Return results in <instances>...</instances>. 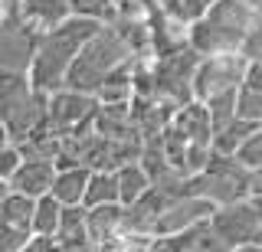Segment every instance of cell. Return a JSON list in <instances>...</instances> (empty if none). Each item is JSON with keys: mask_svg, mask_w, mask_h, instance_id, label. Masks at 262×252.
Here are the masks:
<instances>
[{"mask_svg": "<svg viewBox=\"0 0 262 252\" xmlns=\"http://www.w3.org/2000/svg\"><path fill=\"white\" fill-rule=\"evenodd\" d=\"M102 27L98 20H85V17H66L56 27H46L39 33V46L36 56H33L30 66V79L36 88L43 92H56V88L66 85V76H69V66L76 62V56L82 53V46L95 36V30Z\"/></svg>", "mask_w": 262, "mask_h": 252, "instance_id": "1", "label": "cell"}, {"mask_svg": "<svg viewBox=\"0 0 262 252\" xmlns=\"http://www.w3.org/2000/svg\"><path fill=\"white\" fill-rule=\"evenodd\" d=\"M259 10L246 0H213L210 10L190 23V46L196 53H236L256 23Z\"/></svg>", "mask_w": 262, "mask_h": 252, "instance_id": "2", "label": "cell"}, {"mask_svg": "<svg viewBox=\"0 0 262 252\" xmlns=\"http://www.w3.org/2000/svg\"><path fill=\"white\" fill-rule=\"evenodd\" d=\"M131 56H135V50H131V43L118 33V27H115V23H102V27L95 30V36L82 46L76 62L69 66L66 85L95 95L105 79H108L118 66H125Z\"/></svg>", "mask_w": 262, "mask_h": 252, "instance_id": "3", "label": "cell"}, {"mask_svg": "<svg viewBox=\"0 0 262 252\" xmlns=\"http://www.w3.org/2000/svg\"><path fill=\"white\" fill-rule=\"evenodd\" d=\"M187 193L210 200L213 207L246 200L249 197V167H243L236 154L213 151L207 167L187 177Z\"/></svg>", "mask_w": 262, "mask_h": 252, "instance_id": "4", "label": "cell"}, {"mask_svg": "<svg viewBox=\"0 0 262 252\" xmlns=\"http://www.w3.org/2000/svg\"><path fill=\"white\" fill-rule=\"evenodd\" d=\"M246 66H249V59L243 56V50L200 56L196 72H193V99L207 102V99H213L216 92L239 88L243 76H246Z\"/></svg>", "mask_w": 262, "mask_h": 252, "instance_id": "5", "label": "cell"}, {"mask_svg": "<svg viewBox=\"0 0 262 252\" xmlns=\"http://www.w3.org/2000/svg\"><path fill=\"white\" fill-rule=\"evenodd\" d=\"M39 33L43 30L33 20H27L20 10H7V20L0 27V69L30 72L39 46Z\"/></svg>", "mask_w": 262, "mask_h": 252, "instance_id": "6", "label": "cell"}, {"mask_svg": "<svg viewBox=\"0 0 262 252\" xmlns=\"http://www.w3.org/2000/svg\"><path fill=\"white\" fill-rule=\"evenodd\" d=\"M210 226L213 233L220 236L223 249H246L252 242V236L259 233L262 226V216L256 210V203L249 197L246 200H236V203H223L210 213Z\"/></svg>", "mask_w": 262, "mask_h": 252, "instance_id": "7", "label": "cell"}, {"mask_svg": "<svg viewBox=\"0 0 262 252\" xmlns=\"http://www.w3.org/2000/svg\"><path fill=\"white\" fill-rule=\"evenodd\" d=\"M95 111H98L95 95L69 88V85L49 92V102H46V121L62 134H69V131H76V128H82L85 121H92Z\"/></svg>", "mask_w": 262, "mask_h": 252, "instance_id": "8", "label": "cell"}, {"mask_svg": "<svg viewBox=\"0 0 262 252\" xmlns=\"http://www.w3.org/2000/svg\"><path fill=\"white\" fill-rule=\"evenodd\" d=\"M213 210H216V207H213L210 200L193 197V193H180V197L167 200V207H164L158 226H154V236H167V233L187 230V226H193V223H203V219H210Z\"/></svg>", "mask_w": 262, "mask_h": 252, "instance_id": "9", "label": "cell"}, {"mask_svg": "<svg viewBox=\"0 0 262 252\" xmlns=\"http://www.w3.org/2000/svg\"><path fill=\"white\" fill-rule=\"evenodd\" d=\"M56 161L53 157H43V154H27L23 164L16 167V174L10 177V187L27 197H43V193L53 190V180H56Z\"/></svg>", "mask_w": 262, "mask_h": 252, "instance_id": "10", "label": "cell"}, {"mask_svg": "<svg viewBox=\"0 0 262 252\" xmlns=\"http://www.w3.org/2000/svg\"><path fill=\"white\" fill-rule=\"evenodd\" d=\"M121 233H125V203L89 207V236L95 249H118Z\"/></svg>", "mask_w": 262, "mask_h": 252, "instance_id": "11", "label": "cell"}, {"mask_svg": "<svg viewBox=\"0 0 262 252\" xmlns=\"http://www.w3.org/2000/svg\"><path fill=\"white\" fill-rule=\"evenodd\" d=\"M154 249H167V252H223V242H220V236L213 233L210 219H203V223H193V226H187V230L158 236V239H154Z\"/></svg>", "mask_w": 262, "mask_h": 252, "instance_id": "12", "label": "cell"}, {"mask_svg": "<svg viewBox=\"0 0 262 252\" xmlns=\"http://www.w3.org/2000/svg\"><path fill=\"white\" fill-rule=\"evenodd\" d=\"M167 128L177 131L187 144H213V121H210L207 105L200 99H190V102L180 105Z\"/></svg>", "mask_w": 262, "mask_h": 252, "instance_id": "13", "label": "cell"}, {"mask_svg": "<svg viewBox=\"0 0 262 252\" xmlns=\"http://www.w3.org/2000/svg\"><path fill=\"white\" fill-rule=\"evenodd\" d=\"M59 249H95L92 236H89V207L85 203H72L62 207L59 219Z\"/></svg>", "mask_w": 262, "mask_h": 252, "instance_id": "14", "label": "cell"}, {"mask_svg": "<svg viewBox=\"0 0 262 252\" xmlns=\"http://www.w3.org/2000/svg\"><path fill=\"white\" fill-rule=\"evenodd\" d=\"M89 174L92 167L89 164H69V167H59L56 170V180H53V197L62 203V207H72V203H82L85 200V184H89Z\"/></svg>", "mask_w": 262, "mask_h": 252, "instance_id": "15", "label": "cell"}, {"mask_svg": "<svg viewBox=\"0 0 262 252\" xmlns=\"http://www.w3.org/2000/svg\"><path fill=\"white\" fill-rule=\"evenodd\" d=\"M115 174H118V200L125 203H135L141 193L151 190V174H147V167L141 164V157H135V161H125V164H118L115 167Z\"/></svg>", "mask_w": 262, "mask_h": 252, "instance_id": "16", "label": "cell"}, {"mask_svg": "<svg viewBox=\"0 0 262 252\" xmlns=\"http://www.w3.org/2000/svg\"><path fill=\"white\" fill-rule=\"evenodd\" d=\"M33 88H36V85H33L30 72L0 69V118H7L20 102H27Z\"/></svg>", "mask_w": 262, "mask_h": 252, "instance_id": "17", "label": "cell"}, {"mask_svg": "<svg viewBox=\"0 0 262 252\" xmlns=\"http://www.w3.org/2000/svg\"><path fill=\"white\" fill-rule=\"evenodd\" d=\"M239 115L262 121V59H249L239 82Z\"/></svg>", "mask_w": 262, "mask_h": 252, "instance_id": "18", "label": "cell"}, {"mask_svg": "<svg viewBox=\"0 0 262 252\" xmlns=\"http://www.w3.org/2000/svg\"><path fill=\"white\" fill-rule=\"evenodd\" d=\"M85 207H102V203H121L118 200V174L115 167H92L85 184Z\"/></svg>", "mask_w": 262, "mask_h": 252, "instance_id": "19", "label": "cell"}, {"mask_svg": "<svg viewBox=\"0 0 262 252\" xmlns=\"http://www.w3.org/2000/svg\"><path fill=\"white\" fill-rule=\"evenodd\" d=\"M20 13L27 20H33L39 30L56 27L66 17H72V7L69 0H20Z\"/></svg>", "mask_w": 262, "mask_h": 252, "instance_id": "20", "label": "cell"}, {"mask_svg": "<svg viewBox=\"0 0 262 252\" xmlns=\"http://www.w3.org/2000/svg\"><path fill=\"white\" fill-rule=\"evenodd\" d=\"M33 210H36V197H27V193L13 190V187L0 200V219L20 226V230H30V233H33Z\"/></svg>", "mask_w": 262, "mask_h": 252, "instance_id": "21", "label": "cell"}, {"mask_svg": "<svg viewBox=\"0 0 262 252\" xmlns=\"http://www.w3.org/2000/svg\"><path fill=\"white\" fill-rule=\"evenodd\" d=\"M259 125H262V121H256V118L236 115L226 128L213 131V151H220V154H236V148H239V144H243L252 131H256Z\"/></svg>", "mask_w": 262, "mask_h": 252, "instance_id": "22", "label": "cell"}, {"mask_svg": "<svg viewBox=\"0 0 262 252\" xmlns=\"http://www.w3.org/2000/svg\"><path fill=\"white\" fill-rule=\"evenodd\" d=\"M210 111V121H213V131L226 128L229 121L239 115V88H229V92H216L213 99L203 102Z\"/></svg>", "mask_w": 262, "mask_h": 252, "instance_id": "23", "label": "cell"}, {"mask_svg": "<svg viewBox=\"0 0 262 252\" xmlns=\"http://www.w3.org/2000/svg\"><path fill=\"white\" fill-rule=\"evenodd\" d=\"M59 219H62V203L53 193L36 197V210H33V233H59Z\"/></svg>", "mask_w": 262, "mask_h": 252, "instance_id": "24", "label": "cell"}, {"mask_svg": "<svg viewBox=\"0 0 262 252\" xmlns=\"http://www.w3.org/2000/svg\"><path fill=\"white\" fill-rule=\"evenodd\" d=\"M72 13L85 20H98V23H112L118 17V0H69Z\"/></svg>", "mask_w": 262, "mask_h": 252, "instance_id": "25", "label": "cell"}, {"mask_svg": "<svg viewBox=\"0 0 262 252\" xmlns=\"http://www.w3.org/2000/svg\"><path fill=\"white\" fill-rule=\"evenodd\" d=\"M30 236H33L30 230H20V226L0 219V252H27Z\"/></svg>", "mask_w": 262, "mask_h": 252, "instance_id": "26", "label": "cell"}, {"mask_svg": "<svg viewBox=\"0 0 262 252\" xmlns=\"http://www.w3.org/2000/svg\"><path fill=\"white\" fill-rule=\"evenodd\" d=\"M236 157H239V164L249 167V170L262 164V125H259L249 138H246L239 148H236Z\"/></svg>", "mask_w": 262, "mask_h": 252, "instance_id": "27", "label": "cell"}, {"mask_svg": "<svg viewBox=\"0 0 262 252\" xmlns=\"http://www.w3.org/2000/svg\"><path fill=\"white\" fill-rule=\"evenodd\" d=\"M23 157H27V154H23L20 144H7V148L0 151V177L10 180V177L16 174V167L23 164Z\"/></svg>", "mask_w": 262, "mask_h": 252, "instance_id": "28", "label": "cell"}, {"mask_svg": "<svg viewBox=\"0 0 262 252\" xmlns=\"http://www.w3.org/2000/svg\"><path fill=\"white\" fill-rule=\"evenodd\" d=\"M243 56L246 59H262V10H259L256 23L249 27L246 39H243Z\"/></svg>", "mask_w": 262, "mask_h": 252, "instance_id": "29", "label": "cell"}, {"mask_svg": "<svg viewBox=\"0 0 262 252\" xmlns=\"http://www.w3.org/2000/svg\"><path fill=\"white\" fill-rule=\"evenodd\" d=\"M262 193V164L249 170V197H259Z\"/></svg>", "mask_w": 262, "mask_h": 252, "instance_id": "30", "label": "cell"}, {"mask_svg": "<svg viewBox=\"0 0 262 252\" xmlns=\"http://www.w3.org/2000/svg\"><path fill=\"white\" fill-rule=\"evenodd\" d=\"M7 144H13V138H10V128H7V121L0 118V151H4Z\"/></svg>", "mask_w": 262, "mask_h": 252, "instance_id": "31", "label": "cell"}, {"mask_svg": "<svg viewBox=\"0 0 262 252\" xmlns=\"http://www.w3.org/2000/svg\"><path fill=\"white\" fill-rule=\"evenodd\" d=\"M7 190H10V180H4V177H0V200L7 197Z\"/></svg>", "mask_w": 262, "mask_h": 252, "instance_id": "32", "label": "cell"}, {"mask_svg": "<svg viewBox=\"0 0 262 252\" xmlns=\"http://www.w3.org/2000/svg\"><path fill=\"white\" fill-rule=\"evenodd\" d=\"M252 203H256V210H259V216H262V193H259V197H249Z\"/></svg>", "mask_w": 262, "mask_h": 252, "instance_id": "33", "label": "cell"}, {"mask_svg": "<svg viewBox=\"0 0 262 252\" xmlns=\"http://www.w3.org/2000/svg\"><path fill=\"white\" fill-rule=\"evenodd\" d=\"M246 4H252V7H256V10H262V0H246Z\"/></svg>", "mask_w": 262, "mask_h": 252, "instance_id": "34", "label": "cell"}]
</instances>
